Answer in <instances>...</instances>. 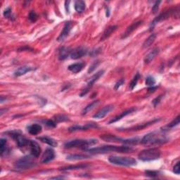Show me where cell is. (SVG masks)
Returning <instances> with one entry per match:
<instances>
[{"label": "cell", "mask_w": 180, "mask_h": 180, "mask_svg": "<svg viewBox=\"0 0 180 180\" xmlns=\"http://www.w3.org/2000/svg\"><path fill=\"white\" fill-rule=\"evenodd\" d=\"M4 16L5 18H7V19H11V17H12V15H11V9L10 7H8L6 8L4 11Z\"/></svg>", "instance_id": "obj_39"}, {"label": "cell", "mask_w": 180, "mask_h": 180, "mask_svg": "<svg viewBox=\"0 0 180 180\" xmlns=\"http://www.w3.org/2000/svg\"><path fill=\"white\" fill-rule=\"evenodd\" d=\"M158 53H159V49L158 48L153 49L151 52L146 55V57H145V59H144L145 63H149L150 62H151L153 59H154L156 56L158 54Z\"/></svg>", "instance_id": "obj_25"}, {"label": "cell", "mask_w": 180, "mask_h": 180, "mask_svg": "<svg viewBox=\"0 0 180 180\" xmlns=\"http://www.w3.org/2000/svg\"><path fill=\"white\" fill-rule=\"evenodd\" d=\"M111 163L121 166L130 167L137 165V161L134 158L130 157H121V156H111L108 158Z\"/></svg>", "instance_id": "obj_5"}, {"label": "cell", "mask_w": 180, "mask_h": 180, "mask_svg": "<svg viewBox=\"0 0 180 180\" xmlns=\"http://www.w3.org/2000/svg\"><path fill=\"white\" fill-rule=\"evenodd\" d=\"M42 126L38 124H33L30 126H29L28 128V131L29 133L32 135H37L40 134L42 132Z\"/></svg>", "instance_id": "obj_22"}, {"label": "cell", "mask_w": 180, "mask_h": 180, "mask_svg": "<svg viewBox=\"0 0 180 180\" xmlns=\"http://www.w3.org/2000/svg\"><path fill=\"white\" fill-rule=\"evenodd\" d=\"M32 70H33L32 68L28 66H24L19 68L18 69L15 73H14V75H15V76L16 77H20L21 75H25V73H27L28 72H30Z\"/></svg>", "instance_id": "obj_26"}, {"label": "cell", "mask_w": 180, "mask_h": 180, "mask_svg": "<svg viewBox=\"0 0 180 180\" xmlns=\"http://www.w3.org/2000/svg\"><path fill=\"white\" fill-rule=\"evenodd\" d=\"M72 50L68 47L63 46L59 49V52H58V58L60 60H65L70 56Z\"/></svg>", "instance_id": "obj_20"}, {"label": "cell", "mask_w": 180, "mask_h": 180, "mask_svg": "<svg viewBox=\"0 0 180 180\" xmlns=\"http://www.w3.org/2000/svg\"><path fill=\"white\" fill-rule=\"evenodd\" d=\"M155 84V79L152 76L147 77L146 79V85L147 86L153 87Z\"/></svg>", "instance_id": "obj_34"}, {"label": "cell", "mask_w": 180, "mask_h": 180, "mask_svg": "<svg viewBox=\"0 0 180 180\" xmlns=\"http://www.w3.org/2000/svg\"><path fill=\"white\" fill-rule=\"evenodd\" d=\"M117 28V25H111V26H109L108 28H107L105 30V31L104 32V33H103L102 36L101 37V41H104L105 40L107 39L109 37L111 36V34L114 32L116 30V29Z\"/></svg>", "instance_id": "obj_21"}, {"label": "cell", "mask_w": 180, "mask_h": 180, "mask_svg": "<svg viewBox=\"0 0 180 180\" xmlns=\"http://www.w3.org/2000/svg\"><path fill=\"white\" fill-rule=\"evenodd\" d=\"M101 139L106 141H113V142H120L125 144H137L139 141H140L138 138H132V139H123L116 137L114 135L111 134H105L101 136Z\"/></svg>", "instance_id": "obj_7"}, {"label": "cell", "mask_w": 180, "mask_h": 180, "mask_svg": "<svg viewBox=\"0 0 180 180\" xmlns=\"http://www.w3.org/2000/svg\"><path fill=\"white\" fill-rule=\"evenodd\" d=\"M161 150L157 148L145 149L141 151L138 155V158L142 161H152L157 160L161 157Z\"/></svg>", "instance_id": "obj_3"}, {"label": "cell", "mask_w": 180, "mask_h": 180, "mask_svg": "<svg viewBox=\"0 0 180 180\" xmlns=\"http://www.w3.org/2000/svg\"><path fill=\"white\" fill-rule=\"evenodd\" d=\"M87 50L84 47H78L75 49L72 50L71 54H70V58L73 59H78L83 57L84 56L87 54Z\"/></svg>", "instance_id": "obj_11"}, {"label": "cell", "mask_w": 180, "mask_h": 180, "mask_svg": "<svg viewBox=\"0 0 180 180\" xmlns=\"http://www.w3.org/2000/svg\"><path fill=\"white\" fill-rule=\"evenodd\" d=\"M172 16H177V17L179 16V7L169 8V9L165 11L163 13L161 14L158 17H156L155 19L151 22V24H150V30H151L157 23L167 20Z\"/></svg>", "instance_id": "obj_4"}, {"label": "cell", "mask_w": 180, "mask_h": 180, "mask_svg": "<svg viewBox=\"0 0 180 180\" xmlns=\"http://www.w3.org/2000/svg\"><path fill=\"white\" fill-rule=\"evenodd\" d=\"M29 147H30V153L32 156H33L35 158H37L38 156L40 154V145L38 144L36 141L30 140V142H29L28 144Z\"/></svg>", "instance_id": "obj_14"}, {"label": "cell", "mask_w": 180, "mask_h": 180, "mask_svg": "<svg viewBox=\"0 0 180 180\" xmlns=\"http://www.w3.org/2000/svg\"><path fill=\"white\" fill-rule=\"evenodd\" d=\"M37 18H38V16L37 15V14L33 11H30V14H29V15H28L29 20H30L31 22H33V23L36 21V20H37Z\"/></svg>", "instance_id": "obj_37"}, {"label": "cell", "mask_w": 180, "mask_h": 180, "mask_svg": "<svg viewBox=\"0 0 180 180\" xmlns=\"http://www.w3.org/2000/svg\"><path fill=\"white\" fill-rule=\"evenodd\" d=\"M35 163L31 156L27 155L19 159L15 163V167L18 170H28L35 166Z\"/></svg>", "instance_id": "obj_8"}, {"label": "cell", "mask_w": 180, "mask_h": 180, "mask_svg": "<svg viewBox=\"0 0 180 180\" xmlns=\"http://www.w3.org/2000/svg\"><path fill=\"white\" fill-rule=\"evenodd\" d=\"M159 120L158 119H155V120H153L152 121H150V122H148L146 123H143V124H139V125H138L137 126H134V127H132L131 128H129V129H125L124 130L125 131H137V130H141V129H143L144 128H147V127H149L151 125H153L155 123L158 122Z\"/></svg>", "instance_id": "obj_17"}, {"label": "cell", "mask_w": 180, "mask_h": 180, "mask_svg": "<svg viewBox=\"0 0 180 180\" xmlns=\"http://www.w3.org/2000/svg\"><path fill=\"white\" fill-rule=\"evenodd\" d=\"M173 172L177 175H179L180 173V168H179V162L177 163V164L173 167Z\"/></svg>", "instance_id": "obj_44"}, {"label": "cell", "mask_w": 180, "mask_h": 180, "mask_svg": "<svg viewBox=\"0 0 180 180\" xmlns=\"http://www.w3.org/2000/svg\"><path fill=\"white\" fill-rule=\"evenodd\" d=\"M140 141L142 144L149 145V144H163L166 142L167 139L163 134L158 132H153L146 134Z\"/></svg>", "instance_id": "obj_2"}, {"label": "cell", "mask_w": 180, "mask_h": 180, "mask_svg": "<svg viewBox=\"0 0 180 180\" xmlns=\"http://www.w3.org/2000/svg\"><path fill=\"white\" fill-rule=\"evenodd\" d=\"M65 178V177H52L51 178L52 179H64Z\"/></svg>", "instance_id": "obj_47"}, {"label": "cell", "mask_w": 180, "mask_h": 180, "mask_svg": "<svg viewBox=\"0 0 180 180\" xmlns=\"http://www.w3.org/2000/svg\"><path fill=\"white\" fill-rule=\"evenodd\" d=\"M85 64L84 63H73L68 66V70L73 73H78L83 69Z\"/></svg>", "instance_id": "obj_23"}, {"label": "cell", "mask_w": 180, "mask_h": 180, "mask_svg": "<svg viewBox=\"0 0 180 180\" xmlns=\"http://www.w3.org/2000/svg\"><path fill=\"white\" fill-rule=\"evenodd\" d=\"M87 165H71V166L61 168V170H77V169H81V168L86 167Z\"/></svg>", "instance_id": "obj_33"}, {"label": "cell", "mask_w": 180, "mask_h": 180, "mask_svg": "<svg viewBox=\"0 0 180 180\" xmlns=\"http://www.w3.org/2000/svg\"><path fill=\"white\" fill-rule=\"evenodd\" d=\"M55 123H61V122H64V121H67L68 120V117H66V116H63V115H58L55 117Z\"/></svg>", "instance_id": "obj_35"}, {"label": "cell", "mask_w": 180, "mask_h": 180, "mask_svg": "<svg viewBox=\"0 0 180 180\" xmlns=\"http://www.w3.org/2000/svg\"><path fill=\"white\" fill-rule=\"evenodd\" d=\"M37 139L41 141L43 143L47 144L48 145L51 146L52 147H57L58 146L57 141L54 140V139H52V138H50L48 137H42L37 138Z\"/></svg>", "instance_id": "obj_24"}, {"label": "cell", "mask_w": 180, "mask_h": 180, "mask_svg": "<svg viewBox=\"0 0 180 180\" xmlns=\"http://www.w3.org/2000/svg\"><path fill=\"white\" fill-rule=\"evenodd\" d=\"M71 27H72V23L71 22H66V24L64 25V28L63 29V30H62L61 33L60 34L59 36H58L57 40L58 42H63V41L66 39L68 35L69 32L71 30Z\"/></svg>", "instance_id": "obj_16"}, {"label": "cell", "mask_w": 180, "mask_h": 180, "mask_svg": "<svg viewBox=\"0 0 180 180\" xmlns=\"http://www.w3.org/2000/svg\"><path fill=\"white\" fill-rule=\"evenodd\" d=\"M156 38L155 34H151L147 39L144 41L143 44V48H148L152 44L155 42Z\"/></svg>", "instance_id": "obj_30"}, {"label": "cell", "mask_w": 180, "mask_h": 180, "mask_svg": "<svg viewBox=\"0 0 180 180\" xmlns=\"http://www.w3.org/2000/svg\"><path fill=\"white\" fill-rule=\"evenodd\" d=\"M45 124H46V125H47L48 127H51V128H55V127L57 126V123H56L54 121L52 120H46Z\"/></svg>", "instance_id": "obj_43"}, {"label": "cell", "mask_w": 180, "mask_h": 180, "mask_svg": "<svg viewBox=\"0 0 180 180\" xmlns=\"http://www.w3.org/2000/svg\"><path fill=\"white\" fill-rule=\"evenodd\" d=\"M10 136L12 137L14 140L16 141L17 145L19 147H24L26 146H28L30 140L26 139L24 136L20 134L19 132L14 131L10 132Z\"/></svg>", "instance_id": "obj_9"}, {"label": "cell", "mask_w": 180, "mask_h": 180, "mask_svg": "<svg viewBox=\"0 0 180 180\" xmlns=\"http://www.w3.org/2000/svg\"><path fill=\"white\" fill-rule=\"evenodd\" d=\"M99 104V100H97V101H93L92 103H91L89 105H87L86 107H85L84 109H83V111H82V115H86L87 113H89L90 111H92L93 109L96 107V106L98 105Z\"/></svg>", "instance_id": "obj_28"}, {"label": "cell", "mask_w": 180, "mask_h": 180, "mask_svg": "<svg viewBox=\"0 0 180 180\" xmlns=\"http://www.w3.org/2000/svg\"><path fill=\"white\" fill-rule=\"evenodd\" d=\"M179 121H180V116H178L176 117V118H175V120H174L172 122H171L169 125H167V128H174V127L178 125L179 124Z\"/></svg>", "instance_id": "obj_36"}, {"label": "cell", "mask_w": 180, "mask_h": 180, "mask_svg": "<svg viewBox=\"0 0 180 180\" xmlns=\"http://www.w3.org/2000/svg\"><path fill=\"white\" fill-rule=\"evenodd\" d=\"M124 82H125V79H120V80H118V82H116V85H115V87H114V89L115 90H118L119 88L122 86V85L124 84Z\"/></svg>", "instance_id": "obj_42"}, {"label": "cell", "mask_w": 180, "mask_h": 180, "mask_svg": "<svg viewBox=\"0 0 180 180\" xmlns=\"http://www.w3.org/2000/svg\"><path fill=\"white\" fill-rule=\"evenodd\" d=\"M161 4V2H156L155 3V4L153 6V7H152V12H153V14H155L156 13L158 12V8H159V4Z\"/></svg>", "instance_id": "obj_41"}, {"label": "cell", "mask_w": 180, "mask_h": 180, "mask_svg": "<svg viewBox=\"0 0 180 180\" xmlns=\"http://www.w3.org/2000/svg\"><path fill=\"white\" fill-rule=\"evenodd\" d=\"M146 176L154 178L156 177H158V173L157 172H155V171H146Z\"/></svg>", "instance_id": "obj_40"}, {"label": "cell", "mask_w": 180, "mask_h": 180, "mask_svg": "<svg viewBox=\"0 0 180 180\" xmlns=\"http://www.w3.org/2000/svg\"><path fill=\"white\" fill-rule=\"evenodd\" d=\"M75 9L78 13H81L85 10V2L84 1H81V0H78L75 2Z\"/></svg>", "instance_id": "obj_29"}, {"label": "cell", "mask_w": 180, "mask_h": 180, "mask_svg": "<svg viewBox=\"0 0 180 180\" xmlns=\"http://www.w3.org/2000/svg\"><path fill=\"white\" fill-rule=\"evenodd\" d=\"M133 149L130 146H104L101 147H96L87 150V152L93 154H103V153L110 152H118V153H129L133 151Z\"/></svg>", "instance_id": "obj_1"}, {"label": "cell", "mask_w": 180, "mask_h": 180, "mask_svg": "<svg viewBox=\"0 0 180 180\" xmlns=\"http://www.w3.org/2000/svg\"><path fill=\"white\" fill-rule=\"evenodd\" d=\"M7 140L4 139H1L0 140V151H1V155H3V154L7 151Z\"/></svg>", "instance_id": "obj_32"}, {"label": "cell", "mask_w": 180, "mask_h": 180, "mask_svg": "<svg viewBox=\"0 0 180 180\" xmlns=\"http://www.w3.org/2000/svg\"><path fill=\"white\" fill-rule=\"evenodd\" d=\"M97 143L96 139H75L70 141L65 144V147L68 149L80 148V147H87L94 145Z\"/></svg>", "instance_id": "obj_6"}, {"label": "cell", "mask_w": 180, "mask_h": 180, "mask_svg": "<svg viewBox=\"0 0 180 180\" xmlns=\"http://www.w3.org/2000/svg\"><path fill=\"white\" fill-rule=\"evenodd\" d=\"M139 78H140V75H139V73H137V74L135 75V76L134 77V78L132 80V82H130V84H129V89H130L131 90L134 89V88L136 87V85H137Z\"/></svg>", "instance_id": "obj_31"}, {"label": "cell", "mask_w": 180, "mask_h": 180, "mask_svg": "<svg viewBox=\"0 0 180 180\" xmlns=\"http://www.w3.org/2000/svg\"><path fill=\"white\" fill-rule=\"evenodd\" d=\"M90 156L86 155H82V154H73V155H69L66 157V159L68 161H78V160H84V159L89 158Z\"/></svg>", "instance_id": "obj_27"}, {"label": "cell", "mask_w": 180, "mask_h": 180, "mask_svg": "<svg viewBox=\"0 0 180 180\" xmlns=\"http://www.w3.org/2000/svg\"><path fill=\"white\" fill-rule=\"evenodd\" d=\"M55 157L54 150L51 148L46 149L45 152H44L43 155L42 156V159H41V162L42 163H47L49 162L54 160Z\"/></svg>", "instance_id": "obj_12"}, {"label": "cell", "mask_w": 180, "mask_h": 180, "mask_svg": "<svg viewBox=\"0 0 180 180\" xmlns=\"http://www.w3.org/2000/svg\"><path fill=\"white\" fill-rule=\"evenodd\" d=\"M104 73V70H100V71H99L98 73H96V74H94L92 77H91V78L90 79V80L88 81L87 87L85 88V89L82 91V92L81 93V94H80L81 96H83L84 95H85V94L88 92V91H89L90 88L92 87V85L95 83V82H96L100 78H101V76L103 75Z\"/></svg>", "instance_id": "obj_10"}, {"label": "cell", "mask_w": 180, "mask_h": 180, "mask_svg": "<svg viewBox=\"0 0 180 180\" xmlns=\"http://www.w3.org/2000/svg\"><path fill=\"white\" fill-rule=\"evenodd\" d=\"M156 89H157V87H153H153H151L149 88L148 90H149V91H150V92H151V91H154Z\"/></svg>", "instance_id": "obj_46"}, {"label": "cell", "mask_w": 180, "mask_h": 180, "mask_svg": "<svg viewBox=\"0 0 180 180\" xmlns=\"http://www.w3.org/2000/svg\"><path fill=\"white\" fill-rule=\"evenodd\" d=\"M136 111V108H131L129 109H128V110L125 111L124 112H123L122 113L118 115V116H116L113 118H112L110 121H109V124H111V123H116L117 121H118L120 120H121L122 118H123L124 117H125L126 116H128L129 114H131L132 113H133Z\"/></svg>", "instance_id": "obj_19"}, {"label": "cell", "mask_w": 180, "mask_h": 180, "mask_svg": "<svg viewBox=\"0 0 180 180\" xmlns=\"http://www.w3.org/2000/svg\"><path fill=\"white\" fill-rule=\"evenodd\" d=\"M98 126L96 123H88L85 125L80 126V125H74L70 127L68 129L69 132H77V131H82V130H87V129H91V128H96Z\"/></svg>", "instance_id": "obj_13"}, {"label": "cell", "mask_w": 180, "mask_h": 180, "mask_svg": "<svg viewBox=\"0 0 180 180\" xmlns=\"http://www.w3.org/2000/svg\"><path fill=\"white\" fill-rule=\"evenodd\" d=\"M142 24V21L141 20H139V21H137V22H134L132 23L131 25H129V27L127 28V30H125V32H124L122 38H126L128 37L129 35H131L132 32H133L136 29H137L139 26L140 25Z\"/></svg>", "instance_id": "obj_18"}, {"label": "cell", "mask_w": 180, "mask_h": 180, "mask_svg": "<svg viewBox=\"0 0 180 180\" xmlns=\"http://www.w3.org/2000/svg\"><path fill=\"white\" fill-rule=\"evenodd\" d=\"M113 106H112V105L106 106H105V107L101 108V110L97 112V113L93 116V117L96 119H101L103 118V117H104L106 115L110 113V112L113 110Z\"/></svg>", "instance_id": "obj_15"}, {"label": "cell", "mask_w": 180, "mask_h": 180, "mask_svg": "<svg viewBox=\"0 0 180 180\" xmlns=\"http://www.w3.org/2000/svg\"><path fill=\"white\" fill-rule=\"evenodd\" d=\"M100 63V62L99 61H95V62H94L93 64L91 65V66H90V68H89V70H88V73H92L94 70H95L97 67H98V66L99 65Z\"/></svg>", "instance_id": "obj_38"}, {"label": "cell", "mask_w": 180, "mask_h": 180, "mask_svg": "<svg viewBox=\"0 0 180 180\" xmlns=\"http://www.w3.org/2000/svg\"><path fill=\"white\" fill-rule=\"evenodd\" d=\"M161 98H162V95L159 96L158 97H157V98L153 100V105H154L155 107L159 104V103H160V101H161Z\"/></svg>", "instance_id": "obj_45"}]
</instances>
